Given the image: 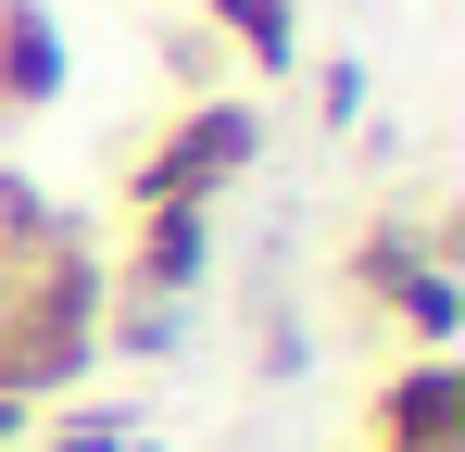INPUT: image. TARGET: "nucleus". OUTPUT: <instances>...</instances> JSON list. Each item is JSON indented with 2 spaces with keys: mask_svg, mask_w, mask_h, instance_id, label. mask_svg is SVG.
Masks as SVG:
<instances>
[{
  "mask_svg": "<svg viewBox=\"0 0 465 452\" xmlns=\"http://www.w3.org/2000/svg\"><path fill=\"white\" fill-rule=\"evenodd\" d=\"M214 25H227L239 51L277 75V64H290V38H302V0H214Z\"/></svg>",
  "mask_w": 465,
  "mask_h": 452,
  "instance_id": "423d86ee",
  "label": "nucleus"
},
{
  "mask_svg": "<svg viewBox=\"0 0 465 452\" xmlns=\"http://www.w3.org/2000/svg\"><path fill=\"white\" fill-rule=\"evenodd\" d=\"M252 139H264V113H252V101H202V113L139 163V214H202L239 163H252Z\"/></svg>",
  "mask_w": 465,
  "mask_h": 452,
  "instance_id": "f257e3e1",
  "label": "nucleus"
},
{
  "mask_svg": "<svg viewBox=\"0 0 465 452\" xmlns=\"http://www.w3.org/2000/svg\"><path fill=\"white\" fill-rule=\"evenodd\" d=\"M365 277H378V301H402V327H415V339H453V277H440L428 251L378 239V251H365Z\"/></svg>",
  "mask_w": 465,
  "mask_h": 452,
  "instance_id": "20e7f679",
  "label": "nucleus"
},
{
  "mask_svg": "<svg viewBox=\"0 0 465 452\" xmlns=\"http://www.w3.org/2000/svg\"><path fill=\"white\" fill-rule=\"evenodd\" d=\"M51 88H64V25H51L38 0H0V101L38 113Z\"/></svg>",
  "mask_w": 465,
  "mask_h": 452,
  "instance_id": "7ed1b4c3",
  "label": "nucleus"
},
{
  "mask_svg": "<svg viewBox=\"0 0 465 452\" xmlns=\"http://www.w3.org/2000/svg\"><path fill=\"white\" fill-rule=\"evenodd\" d=\"M189 277H202V214H139V264H126V290L176 301Z\"/></svg>",
  "mask_w": 465,
  "mask_h": 452,
  "instance_id": "39448f33",
  "label": "nucleus"
},
{
  "mask_svg": "<svg viewBox=\"0 0 465 452\" xmlns=\"http://www.w3.org/2000/svg\"><path fill=\"white\" fill-rule=\"evenodd\" d=\"M378 452H465V377H453V365L390 377V402H378Z\"/></svg>",
  "mask_w": 465,
  "mask_h": 452,
  "instance_id": "f03ea898",
  "label": "nucleus"
}]
</instances>
